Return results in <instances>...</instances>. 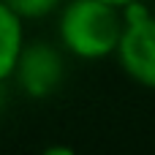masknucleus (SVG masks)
<instances>
[{
    "mask_svg": "<svg viewBox=\"0 0 155 155\" xmlns=\"http://www.w3.org/2000/svg\"><path fill=\"white\" fill-rule=\"evenodd\" d=\"M101 3H109V5H114V8H123V5H128V3H134V0H101Z\"/></svg>",
    "mask_w": 155,
    "mask_h": 155,
    "instance_id": "nucleus-6",
    "label": "nucleus"
},
{
    "mask_svg": "<svg viewBox=\"0 0 155 155\" xmlns=\"http://www.w3.org/2000/svg\"><path fill=\"white\" fill-rule=\"evenodd\" d=\"M63 74H65V65H63V54L46 44V41H33V44H22L19 54H16V63H14V71H11V79L16 82V87L33 98V101H44L49 98L60 82H63Z\"/></svg>",
    "mask_w": 155,
    "mask_h": 155,
    "instance_id": "nucleus-3",
    "label": "nucleus"
},
{
    "mask_svg": "<svg viewBox=\"0 0 155 155\" xmlns=\"http://www.w3.org/2000/svg\"><path fill=\"white\" fill-rule=\"evenodd\" d=\"M123 30L120 8L101 0L60 3L57 38L60 46L79 60H106L114 54Z\"/></svg>",
    "mask_w": 155,
    "mask_h": 155,
    "instance_id": "nucleus-1",
    "label": "nucleus"
},
{
    "mask_svg": "<svg viewBox=\"0 0 155 155\" xmlns=\"http://www.w3.org/2000/svg\"><path fill=\"white\" fill-rule=\"evenodd\" d=\"M3 3L25 22V19H44V16H49L52 11L60 8L63 0H3Z\"/></svg>",
    "mask_w": 155,
    "mask_h": 155,
    "instance_id": "nucleus-5",
    "label": "nucleus"
},
{
    "mask_svg": "<svg viewBox=\"0 0 155 155\" xmlns=\"http://www.w3.org/2000/svg\"><path fill=\"white\" fill-rule=\"evenodd\" d=\"M22 44H25V22L0 0V84L11 79Z\"/></svg>",
    "mask_w": 155,
    "mask_h": 155,
    "instance_id": "nucleus-4",
    "label": "nucleus"
},
{
    "mask_svg": "<svg viewBox=\"0 0 155 155\" xmlns=\"http://www.w3.org/2000/svg\"><path fill=\"white\" fill-rule=\"evenodd\" d=\"M123 30L114 57L123 74L144 90H155V14L144 0L120 8Z\"/></svg>",
    "mask_w": 155,
    "mask_h": 155,
    "instance_id": "nucleus-2",
    "label": "nucleus"
}]
</instances>
